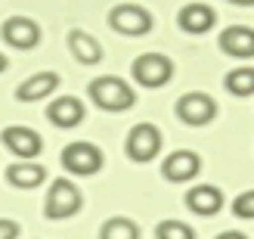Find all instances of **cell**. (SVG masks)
<instances>
[{"instance_id":"obj_17","label":"cell","mask_w":254,"mask_h":239,"mask_svg":"<svg viewBox=\"0 0 254 239\" xmlns=\"http://www.w3.org/2000/svg\"><path fill=\"white\" fill-rule=\"evenodd\" d=\"M68 50L74 56H78V62H84V66H96L99 59H103V50H99V41L93 34H87L81 28L68 31Z\"/></svg>"},{"instance_id":"obj_24","label":"cell","mask_w":254,"mask_h":239,"mask_svg":"<svg viewBox=\"0 0 254 239\" xmlns=\"http://www.w3.org/2000/svg\"><path fill=\"white\" fill-rule=\"evenodd\" d=\"M226 3H233V6H254V0H226Z\"/></svg>"},{"instance_id":"obj_22","label":"cell","mask_w":254,"mask_h":239,"mask_svg":"<svg viewBox=\"0 0 254 239\" xmlns=\"http://www.w3.org/2000/svg\"><path fill=\"white\" fill-rule=\"evenodd\" d=\"M19 236V224L9 218H0V239H16Z\"/></svg>"},{"instance_id":"obj_15","label":"cell","mask_w":254,"mask_h":239,"mask_svg":"<svg viewBox=\"0 0 254 239\" xmlns=\"http://www.w3.org/2000/svg\"><path fill=\"white\" fill-rule=\"evenodd\" d=\"M56 87H59V75L56 72H37V75H31L28 81L19 84L16 99H22V103H37V99L50 96Z\"/></svg>"},{"instance_id":"obj_12","label":"cell","mask_w":254,"mask_h":239,"mask_svg":"<svg viewBox=\"0 0 254 239\" xmlns=\"http://www.w3.org/2000/svg\"><path fill=\"white\" fill-rule=\"evenodd\" d=\"M217 22V12H214L208 3H186L180 12H177V25L189 34H205L214 28Z\"/></svg>"},{"instance_id":"obj_5","label":"cell","mask_w":254,"mask_h":239,"mask_svg":"<svg viewBox=\"0 0 254 239\" xmlns=\"http://www.w3.org/2000/svg\"><path fill=\"white\" fill-rule=\"evenodd\" d=\"M62 165L65 171L78 174V177H87V174H96L103 168V149L87 143V140H78V143H68L62 149Z\"/></svg>"},{"instance_id":"obj_21","label":"cell","mask_w":254,"mask_h":239,"mask_svg":"<svg viewBox=\"0 0 254 239\" xmlns=\"http://www.w3.org/2000/svg\"><path fill=\"white\" fill-rule=\"evenodd\" d=\"M233 211H236V218L254 221V190H248V193H242V196H236Z\"/></svg>"},{"instance_id":"obj_6","label":"cell","mask_w":254,"mask_h":239,"mask_svg":"<svg viewBox=\"0 0 254 239\" xmlns=\"http://www.w3.org/2000/svg\"><path fill=\"white\" fill-rule=\"evenodd\" d=\"M109 25L118 34L139 37V34H149L152 31V16H149V9L136 6V3H121V6H115V9L109 12Z\"/></svg>"},{"instance_id":"obj_16","label":"cell","mask_w":254,"mask_h":239,"mask_svg":"<svg viewBox=\"0 0 254 239\" xmlns=\"http://www.w3.org/2000/svg\"><path fill=\"white\" fill-rule=\"evenodd\" d=\"M6 180L12 186H19V190H34V186H41L47 180V168L37 165V161L22 159V161H16V165L6 168Z\"/></svg>"},{"instance_id":"obj_20","label":"cell","mask_w":254,"mask_h":239,"mask_svg":"<svg viewBox=\"0 0 254 239\" xmlns=\"http://www.w3.org/2000/svg\"><path fill=\"white\" fill-rule=\"evenodd\" d=\"M155 239H195V230L183 221H161L155 227Z\"/></svg>"},{"instance_id":"obj_18","label":"cell","mask_w":254,"mask_h":239,"mask_svg":"<svg viewBox=\"0 0 254 239\" xmlns=\"http://www.w3.org/2000/svg\"><path fill=\"white\" fill-rule=\"evenodd\" d=\"M99 239H139V227H136V221L118 215V218H109L103 224Z\"/></svg>"},{"instance_id":"obj_19","label":"cell","mask_w":254,"mask_h":239,"mask_svg":"<svg viewBox=\"0 0 254 239\" xmlns=\"http://www.w3.org/2000/svg\"><path fill=\"white\" fill-rule=\"evenodd\" d=\"M226 90L233 96H251L254 93V66H242V69H233L226 75Z\"/></svg>"},{"instance_id":"obj_1","label":"cell","mask_w":254,"mask_h":239,"mask_svg":"<svg viewBox=\"0 0 254 239\" xmlns=\"http://www.w3.org/2000/svg\"><path fill=\"white\" fill-rule=\"evenodd\" d=\"M90 96H93V103L99 109H106V112H127L133 103H136V93H133V87L115 78V75H103V78H96L90 84Z\"/></svg>"},{"instance_id":"obj_10","label":"cell","mask_w":254,"mask_h":239,"mask_svg":"<svg viewBox=\"0 0 254 239\" xmlns=\"http://www.w3.org/2000/svg\"><path fill=\"white\" fill-rule=\"evenodd\" d=\"M198 171H201V159H198V153H192V149H177V153H171L164 159V165H161V174L171 183L192 180Z\"/></svg>"},{"instance_id":"obj_23","label":"cell","mask_w":254,"mask_h":239,"mask_svg":"<svg viewBox=\"0 0 254 239\" xmlns=\"http://www.w3.org/2000/svg\"><path fill=\"white\" fill-rule=\"evenodd\" d=\"M217 239H248L245 233H236V230H226V233H220Z\"/></svg>"},{"instance_id":"obj_11","label":"cell","mask_w":254,"mask_h":239,"mask_svg":"<svg viewBox=\"0 0 254 239\" xmlns=\"http://www.w3.org/2000/svg\"><path fill=\"white\" fill-rule=\"evenodd\" d=\"M220 50L233 59H254V28L230 25L226 31H220Z\"/></svg>"},{"instance_id":"obj_13","label":"cell","mask_w":254,"mask_h":239,"mask_svg":"<svg viewBox=\"0 0 254 239\" xmlns=\"http://www.w3.org/2000/svg\"><path fill=\"white\" fill-rule=\"evenodd\" d=\"M186 208L201 215V218H211V215H217L223 208V193L217 186H211V183H198V186H192V190L186 193Z\"/></svg>"},{"instance_id":"obj_2","label":"cell","mask_w":254,"mask_h":239,"mask_svg":"<svg viewBox=\"0 0 254 239\" xmlns=\"http://www.w3.org/2000/svg\"><path fill=\"white\" fill-rule=\"evenodd\" d=\"M81 190L74 186L71 180H53L50 183V193H47V202H44V215L50 221H62V218H71L81 211Z\"/></svg>"},{"instance_id":"obj_8","label":"cell","mask_w":254,"mask_h":239,"mask_svg":"<svg viewBox=\"0 0 254 239\" xmlns=\"http://www.w3.org/2000/svg\"><path fill=\"white\" fill-rule=\"evenodd\" d=\"M0 34L3 41L16 50H31L41 44V25L28 16H9L3 25H0Z\"/></svg>"},{"instance_id":"obj_25","label":"cell","mask_w":254,"mask_h":239,"mask_svg":"<svg viewBox=\"0 0 254 239\" xmlns=\"http://www.w3.org/2000/svg\"><path fill=\"white\" fill-rule=\"evenodd\" d=\"M6 66H9V62H6V56L0 53V72H6Z\"/></svg>"},{"instance_id":"obj_9","label":"cell","mask_w":254,"mask_h":239,"mask_svg":"<svg viewBox=\"0 0 254 239\" xmlns=\"http://www.w3.org/2000/svg\"><path fill=\"white\" fill-rule=\"evenodd\" d=\"M0 140H3V146L9 149L12 156H19V159H34L44 149L41 134L31 131V128H25V124H12V128H6Z\"/></svg>"},{"instance_id":"obj_14","label":"cell","mask_w":254,"mask_h":239,"mask_svg":"<svg viewBox=\"0 0 254 239\" xmlns=\"http://www.w3.org/2000/svg\"><path fill=\"white\" fill-rule=\"evenodd\" d=\"M47 118L56 124V128H78V124L84 121V106L78 96H59L53 99V103L47 106Z\"/></svg>"},{"instance_id":"obj_7","label":"cell","mask_w":254,"mask_h":239,"mask_svg":"<svg viewBox=\"0 0 254 239\" xmlns=\"http://www.w3.org/2000/svg\"><path fill=\"white\" fill-rule=\"evenodd\" d=\"M161 149V131L155 124H133L127 134V156L133 161H152Z\"/></svg>"},{"instance_id":"obj_3","label":"cell","mask_w":254,"mask_h":239,"mask_svg":"<svg viewBox=\"0 0 254 239\" xmlns=\"http://www.w3.org/2000/svg\"><path fill=\"white\" fill-rule=\"evenodd\" d=\"M177 118L189 128H205L217 118V103L214 96H208L205 90H192V93H183L177 99Z\"/></svg>"},{"instance_id":"obj_4","label":"cell","mask_w":254,"mask_h":239,"mask_svg":"<svg viewBox=\"0 0 254 239\" xmlns=\"http://www.w3.org/2000/svg\"><path fill=\"white\" fill-rule=\"evenodd\" d=\"M130 75H133L136 84H143V87H149V90H155V87H161V84L171 81L174 62H171L168 56H161V53H143V56L133 59Z\"/></svg>"}]
</instances>
